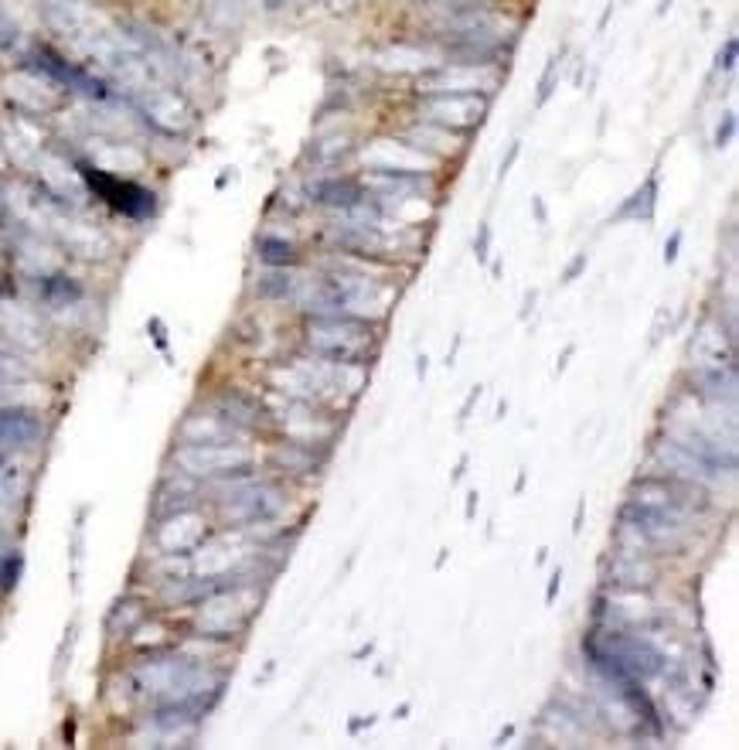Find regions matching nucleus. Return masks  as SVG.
Returning <instances> with one entry per match:
<instances>
[{"label":"nucleus","mask_w":739,"mask_h":750,"mask_svg":"<svg viewBox=\"0 0 739 750\" xmlns=\"http://www.w3.org/2000/svg\"><path fill=\"white\" fill-rule=\"evenodd\" d=\"M72 168H75L79 181L85 185V191L100 198L106 208H113L116 216H123L129 222H147L157 212V195L147 185L123 178L116 171H106L96 160H85V157H79Z\"/></svg>","instance_id":"f257e3e1"},{"label":"nucleus","mask_w":739,"mask_h":750,"mask_svg":"<svg viewBox=\"0 0 739 750\" xmlns=\"http://www.w3.org/2000/svg\"><path fill=\"white\" fill-rule=\"evenodd\" d=\"M593 638L611 652L631 676H637L641 683L655 679L665 673V655L650 645L647 638H637V635H624V632H593Z\"/></svg>","instance_id":"f03ea898"},{"label":"nucleus","mask_w":739,"mask_h":750,"mask_svg":"<svg viewBox=\"0 0 739 750\" xmlns=\"http://www.w3.org/2000/svg\"><path fill=\"white\" fill-rule=\"evenodd\" d=\"M280 509H283V491L280 488H273V485H252V488H242L232 498H226L222 515L232 525H256V522L273 519Z\"/></svg>","instance_id":"7ed1b4c3"},{"label":"nucleus","mask_w":739,"mask_h":750,"mask_svg":"<svg viewBox=\"0 0 739 750\" xmlns=\"http://www.w3.org/2000/svg\"><path fill=\"white\" fill-rule=\"evenodd\" d=\"M308 195H311L314 205L337 208V212H352L355 205L368 201V188H365L362 181H355V178H341V175L314 181Z\"/></svg>","instance_id":"20e7f679"},{"label":"nucleus","mask_w":739,"mask_h":750,"mask_svg":"<svg viewBox=\"0 0 739 750\" xmlns=\"http://www.w3.org/2000/svg\"><path fill=\"white\" fill-rule=\"evenodd\" d=\"M41 437H45V427H41L38 413L21 409V406H8L0 409V447H34Z\"/></svg>","instance_id":"39448f33"},{"label":"nucleus","mask_w":739,"mask_h":750,"mask_svg":"<svg viewBox=\"0 0 739 750\" xmlns=\"http://www.w3.org/2000/svg\"><path fill=\"white\" fill-rule=\"evenodd\" d=\"M215 406H219V420H226L232 427H259L263 424V409L236 389L222 393L219 399H215Z\"/></svg>","instance_id":"423d86ee"},{"label":"nucleus","mask_w":739,"mask_h":750,"mask_svg":"<svg viewBox=\"0 0 739 750\" xmlns=\"http://www.w3.org/2000/svg\"><path fill=\"white\" fill-rule=\"evenodd\" d=\"M658 208V175H650L621 208L614 212V219H637V222H650Z\"/></svg>","instance_id":"0eeeda50"},{"label":"nucleus","mask_w":739,"mask_h":750,"mask_svg":"<svg viewBox=\"0 0 739 750\" xmlns=\"http://www.w3.org/2000/svg\"><path fill=\"white\" fill-rule=\"evenodd\" d=\"M38 294L49 308H72L75 301H82V287H79V280L55 273V277H45L38 283Z\"/></svg>","instance_id":"6e6552de"},{"label":"nucleus","mask_w":739,"mask_h":750,"mask_svg":"<svg viewBox=\"0 0 739 750\" xmlns=\"http://www.w3.org/2000/svg\"><path fill=\"white\" fill-rule=\"evenodd\" d=\"M256 257L267 267H296L300 263L296 246L290 239H280V236H259L256 239Z\"/></svg>","instance_id":"1a4fd4ad"},{"label":"nucleus","mask_w":739,"mask_h":750,"mask_svg":"<svg viewBox=\"0 0 739 750\" xmlns=\"http://www.w3.org/2000/svg\"><path fill=\"white\" fill-rule=\"evenodd\" d=\"M290 290H293V277L287 273V267H273L270 273L256 280V294L267 301H283V298H290Z\"/></svg>","instance_id":"9d476101"},{"label":"nucleus","mask_w":739,"mask_h":750,"mask_svg":"<svg viewBox=\"0 0 739 750\" xmlns=\"http://www.w3.org/2000/svg\"><path fill=\"white\" fill-rule=\"evenodd\" d=\"M21 570H24V556L21 553H4V556H0V594H11L18 587Z\"/></svg>","instance_id":"9b49d317"},{"label":"nucleus","mask_w":739,"mask_h":750,"mask_svg":"<svg viewBox=\"0 0 739 750\" xmlns=\"http://www.w3.org/2000/svg\"><path fill=\"white\" fill-rule=\"evenodd\" d=\"M28 368L18 362V358H11V355H4L0 352V386H14V383H24L28 379Z\"/></svg>","instance_id":"f8f14e48"},{"label":"nucleus","mask_w":739,"mask_h":750,"mask_svg":"<svg viewBox=\"0 0 739 750\" xmlns=\"http://www.w3.org/2000/svg\"><path fill=\"white\" fill-rule=\"evenodd\" d=\"M555 69H559V55H552L549 62H545V69H542V79H539V96H535V106L542 110L549 100H552V93H555Z\"/></svg>","instance_id":"ddd939ff"},{"label":"nucleus","mask_w":739,"mask_h":750,"mask_svg":"<svg viewBox=\"0 0 739 750\" xmlns=\"http://www.w3.org/2000/svg\"><path fill=\"white\" fill-rule=\"evenodd\" d=\"M21 45V31L18 24L11 21V14L0 11V52H14Z\"/></svg>","instance_id":"4468645a"},{"label":"nucleus","mask_w":739,"mask_h":750,"mask_svg":"<svg viewBox=\"0 0 739 750\" xmlns=\"http://www.w3.org/2000/svg\"><path fill=\"white\" fill-rule=\"evenodd\" d=\"M736 52H739V41H736V34H729L726 45L716 55V72H732L736 69Z\"/></svg>","instance_id":"2eb2a0df"},{"label":"nucleus","mask_w":739,"mask_h":750,"mask_svg":"<svg viewBox=\"0 0 739 750\" xmlns=\"http://www.w3.org/2000/svg\"><path fill=\"white\" fill-rule=\"evenodd\" d=\"M736 137V113H722L719 127H716V147H729Z\"/></svg>","instance_id":"dca6fc26"},{"label":"nucleus","mask_w":739,"mask_h":750,"mask_svg":"<svg viewBox=\"0 0 739 750\" xmlns=\"http://www.w3.org/2000/svg\"><path fill=\"white\" fill-rule=\"evenodd\" d=\"M488 249H491V226L481 222V226H477V239H473V253H477V260H488Z\"/></svg>","instance_id":"f3484780"},{"label":"nucleus","mask_w":739,"mask_h":750,"mask_svg":"<svg viewBox=\"0 0 739 750\" xmlns=\"http://www.w3.org/2000/svg\"><path fill=\"white\" fill-rule=\"evenodd\" d=\"M681 239H685L681 232H672V239L665 242V263H668V267H672V263L678 260V249H681Z\"/></svg>","instance_id":"a211bd4d"},{"label":"nucleus","mask_w":739,"mask_h":750,"mask_svg":"<svg viewBox=\"0 0 739 750\" xmlns=\"http://www.w3.org/2000/svg\"><path fill=\"white\" fill-rule=\"evenodd\" d=\"M583 270H586V253H580V257H576V260H573V263L566 267V273H562V280H566V283H573V280H576V277H580Z\"/></svg>","instance_id":"6ab92c4d"},{"label":"nucleus","mask_w":739,"mask_h":750,"mask_svg":"<svg viewBox=\"0 0 739 750\" xmlns=\"http://www.w3.org/2000/svg\"><path fill=\"white\" fill-rule=\"evenodd\" d=\"M518 154H521V144H511L508 157L501 160V171H498V181H504V178H508V171H511V164L518 160Z\"/></svg>","instance_id":"aec40b11"},{"label":"nucleus","mask_w":739,"mask_h":750,"mask_svg":"<svg viewBox=\"0 0 739 750\" xmlns=\"http://www.w3.org/2000/svg\"><path fill=\"white\" fill-rule=\"evenodd\" d=\"M559 583H562V570H555V573H552V580H549V591H545V604H552V601H555V594H559Z\"/></svg>","instance_id":"412c9836"},{"label":"nucleus","mask_w":739,"mask_h":750,"mask_svg":"<svg viewBox=\"0 0 739 750\" xmlns=\"http://www.w3.org/2000/svg\"><path fill=\"white\" fill-rule=\"evenodd\" d=\"M263 8H267L270 14H277V11H283V8H287V0H263Z\"/></svg>","instance_id":"4be33fe9"},{"label":"nucleus","mask_w":739,"mask_h":750,"mask_svg":"<svg viewBox=\"0 0 739 750\" xmlns=\"http://www.w3.org/2000/svg\"><path fill=\"white\" fill-rule=\"evenodd\" d=\"M375 723V717H368V720H355L352 723V733H358V730H365V727H372Z\"/></svg>","instance_id":"5701e85b"},{"label":"nucleus","mask_w":739,"mask_h":750,"mask_svg":"<svg viewBox=\"0 0 739 750\" xmlns=\"http://www.w3.org/2000/svg\"><path fill=\"white\" fill-rule=\"evenodd\" d=\"M532 205H535V216H539V222H542V226H545V205H542V201H539V198H535V201H532Z\"/></svg>","instance_id":"b1692460"},{"label":"nucleus","mask_w":739,"mask_h":750,"mask_svg":"<svg viewBox=\"0 0 739 750\" xmlns=\"http://www.w3.org/2000/svg\"><path fill=\"white\" fill-rule=\"evenodd\" d=\"M473 506H477V491H473V494H470V498H467V519H470V515H473Z\"/></svg>","instance_id":"393cba45"},{"label":"nucleus","mask_w":739,"mask_h":750,"mask_svg":"<svg viewBox=\"0 0 739 750\" xmlns=\"http://www.w3.org/2000/svg\"><path fill=\"white\" fill-rule=\"evenodd\" d=\"M511 733H514V727H504V730H501V737H498V743H504V740H511Z\"/></svg>","instance_id":"a878e982"},{"label":"nucleus","mask_w":739,"mask_h":750,"mask_svg":"<svg viewBox=\"0 0 739 750\" xmlns=\"http://www.w3.org/2000/svg\"><path fill=\"white\" fill-rule=\"evenodd\" d=\"M675 4V0H662V8H658V14H668V8Z\"/></svg>","instance_id":"bb28decb"},{"label":"nucleus","mask_w":739,"mask_h":750,"mask_svg":"<svg viewBox=\"0 0 739 750\" xmlns=\"http://www.w3.org/2000/svg\"><path fill=\"white\" fill-rule=\"evenodd\" d=\"M4 465H8V450H4V447H0V468H4Z\"/></svg>","instance_id":"cd10ccee"}]
</instances>
